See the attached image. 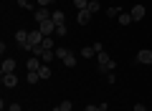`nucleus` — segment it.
<instances>
[{
  "label": "nucleus",
  "instance_id": "nucleus-1",
  "mask_svg": "<svg viewBox=\"0 0 152 111\" xmlns=\"http://www.w3.org/2000/svg\"><path fill=\"white\" fill-rule=\"evenodd\" d=\"M96 61H99V71H102V73H107V71H114V68H117V61L109 58V53H107V51L96 53Z\"/></svg>",
  "mask_w": 152,
  "mask_h": 111
},
{
  "label": "nucleus",
  "instance_id": "nucleus-2",
  "mask_svg": "<svg viewBox=\"0 0 152 111\" xmlns=\"http://www.w3.org/2000/svg\"><path fill=\"white\" fill-rule=\"evenodd\" d=\"M56 58L64 61L66 68H74V66H76V53L69 51V48H56Z\"/></svg>",
  "mask_w": 152,
  "mask_h": 111
},
{
  "label": "nucleus",
  "instance_id": "nucleus-3",
  "mask_svg": "<svg viewBox=\"0 0 152 111\" xmlns=\"http://www.w3.org/2000/svg\"><path fill=\"white\" fill-rule=\"evenodd\" d=\"M38 30L43 33V36H56V23H53V18H48V20H43V23H38Z\"/></svg>",
  "mask_w": 152,
  "mask_h": 111
},
{
  "label": "nucleus",
  "instance_id": "nucleus-4",
  "mask_svg": "<svg viewBox=\"0 0 152 111\" xmlns=\"http://www.w3.org/2000/svg\"><path fill=\"white\" fill-rule=\"evenodd\" d=\"M15 43H18L20 48H26L28 53H31V43H28V30H18V33H15Z\"/></svg>",
  "mask_w": 152,
  "mask_h": 111
},
{
  "label": "nucleus",
  "instance_id": "nucleus-5",
  "mask_svg": "<svg viewBox=\"0 0 152 111\" xmlns=\"http://www.w3.org/2000/svg\"><path fill=\"white\" fill-rule=\"evenodd\" d=\"M43 33H41V30H28V43H31V48L33 46H41V43H43Z\"/></svg>",
  "mask_w": 152,
  "mask_h": 111
},
{
  "label": "nucleus",
  "instance_id": "nucleus-6",
  "mask_svg": "<svg viewBox=\"0 0 152 111\" xmlns=\"http://www.w3.org/2000/svg\"><path fill=\"white\" fill-rule=\"evenodd\" d=\"M137 63H145V66H152V51L145 48V51L137 53Z\"/></svg>",
  "mask_w": 152,
  "mask_h": 111
},
{
  "label": "nucleus",
  "instance_id": "nucleus-7",
  "mask_svg": "<svg viewBox=\"0 0 152 111\" xmlns=\"http://www.w3.org/2000/svg\"><path fill=\"white\" fill-rule=\"evenodd\" d=\"M3 86H5V89H15L18 86V76L15 73H3Z\"/></svg>",
  "mask_w": 152,
  "mask_h": 111
},
{
  "label": "nucleus",
  "instance_id": "nucleus-8",
  "mask_svg": "<svg viewBox=\"0 0 152 111\" xmlns=\"http://www.w3.org/2000/svg\"><path fill=\"white\" fill-rule=\"evenodd\" d=\"M89 20H91V10H89V8H86V10H79V13H76V23H79V25H86Z\"/></svg>",
  "mask_w": 152,
  "mask_h": 111
},
{
  "label": "nucleus",
  "instance_id": "nucleus-9",
  "mask_svg": "<svg viewBox=\"0 0 152 111\" xmlns=\"http://www.w3.org/2000/svg\"><path fill=\"white\" fill-rule=\"evenodd\" d=\"M129 13H132V20H134V23H137V20H142V18L147 15V10H145V5H134V8H132Z\"/></svg>",
  "mask_w": 152,
  "mask_h": 111
},
{
  "label": "nucleus",
  "instance_id": "nucleus-10",
  "mask_svg": "<svg viewBox=\"0 0 152 111\" xmlns=\"http://www.w3.org/2000/svg\"><path fill=\"white\" fill-rule=\"evenodd\" d=\"M33 18H36V23H43V20L51 18V13H48V8H38V10L33 13Z\"/></svg>",
  "mask_w": 152,
  "mask_h": 111
},
{
  "label": "nucleus",
  "instance_id": "nucleus-11",
  "mask_svg": "<svg viewBox=\"0 0 152 111\" xmlns=\"http://www.w3.org/2000/svg\"><path fill=\"white\" fill-rule=\"evenodd\" d=\"M0 71H3V73H15V61L5 58V61H3V66H0Z\"/></svg>",
  "mask_w": 152,
  "mask_h": 111
},
{
  "label": "nucleus",
  "instance_id": "nucleus-12",
  "mask_svg": "<svg viewBox=\"0 0 152 111\" xmlns=\"http://www.w3.org/2000/svg\"><path fill=\"white\" fill-rule=\"evenodd\" d=\"M41 66H43V61L38 58V56H33V58H28L26 68H28V71H38V68H41Z\"/></svg>",
  "mask_w": 152,
  "mask_h": 111
},
{
  "label": "nucleus",
  "instance_id": "nucleus-13",
  "mask_svg": "<svg viewBox=\"0 0 152 111\" xmlns=\"http://www.w3.org/2000/svg\"><path fill=\"white\" fill-rule=\"evenodd\" d=\"M51 18H53L56 25H64V23H66V13L64 10H53V13H51Z\"/></svg>",
  "mask_w": 152,
  "mask_h": 111
},
{
  "label": "nucleus",
  "instance_id": "nucleus-14",
  "mask_svg": "<svg viewBox=\"0 0 152 111\" xmlns=\"http://www.w3.org/2000/svg\"><path fill=\"white\" fill-rule=\"evenodd\" d=\"M41 46H43L46 51H56V43H53V36H46V38H43V43H41Z\"/></svg>",
  "mask_w": 152,
  "mask_h": 111
},
{
  "label": "nucleus",
  "instance_id": "nucleus-15",
  "mask_svg": "<svg viewBox=\"0 0 152 111\" xmlns=\"http://www.w3.org/2000/svg\"><path fill=\"white\" fill-rule=\"evenodd\" d=\"M79 56H84V58H91V56H96V51H94V46H84Z\"/></svg>",
  "mask_w": 152,
  "mask_h": 111
},
{
  "label": "nucleus",
  "instance_id": "nucleus-16",
  "mask_svg": "<svg viewBox=\"0 0 152 111\" xmlns=\"http://www.w3.org/2000/svg\"><path fill=\"white\" fill-rule=\"evenodd\" d=\"M38 76H41V78H51V68H48V63H43L41 68H38Z\"/></svg>",
  "mask_w": 152,
  "mask_h": 111
},
{
  "label": "nucleus",
  "instance_id": "nucleus-17",
  "mask_svg": "<svg viewBox=\"0 0 152 111\" xmlns=\"http://www.w3.org/2000/svg\"><path fill=\"white\" fill-rule=\"evenodd\" d=\"M26 81H28V83H38V81H41V76H38V71H28Z\"/></svg>",
  "mask_w": 152,
  "mask_h": 111
},
{
  "label": "nucleus",
  "instance_id": "nucleus-18",
  "mask_svg": "<svg viewBox=\"0 0 152 111\" xmlns=\"http://www.w3.org/2000/svg\"><path fill=\"white\" fill-rule=\"evenodd\" d=\"M122 15V10L117 5H112V8H107V18H119Z\"/></svg>",
  "mask_w": 152,
  "mask_h": 111
},
{
  "label": "nucleus",
  "instance_id": "nucleus-19",
  "mask_svg": "<svg viewBox=\"0 0 152 111\" xmlns=\"http://www.w3.org/2000/svg\"><path fill=\"white\" fill-rule=\"evenodd\" d=\"M119 23H122V25H132V23H134V20H132V13H122Z\"/></svg>",
  "mask_w": 152,
  "mask_h": 111
},
{
  "label": "nucleus",
  "instance_id": "nucleus-20",
  "mask_svg": "<svg viewBox=\"0 0 152 111\" xmlns=\"http://www.w3.org/2000/svg\"><path fill=\"white\" fill-rule=\"evenodd\" d=\"M53 58H56V51H46L43 56H41V61H43V63H51Z\"/></svg>",
  "mask_w": 152,
  "mask_h": 111
},
{
  "label": "nucleus",
  "instance_id": "nucleus-21",
  "mask_svg": "<svg viewBox=\"0 0 152 111\" xmlns=\"http://www.w3.org/2000/svg\"><path fill=\"white\" fill-rule=\"evenodd\" d=\"M74 5L79 8V10H86V8H89V0H74Z\"/></svg>",
  "mask_w": 152,
  "mask_h": 111
},
{
  "label": "nucleus",
  "instance_id": "nucleus-22",
  "mask_svg": "<svg viewBox=\"0 0 152 111\" xmlns=\"http://www.w3.org/2000/svg\"><path fill=\"white\" fill-rule=\"evenodd\" d=\"M99 8H102V3H99V0H89V10H91V13H96Z\"/></svg>",
  "mask_w": 152,
  "mask_h": 111
},
{
  "label": "nucleus",
  "instance_id": "nucleus-23",
  "mask_svg": "<svg viewBox=\"0 0 152 111\" xmlns=\"http://www.w3.org/2000/svg\"><path fill=\"white\" fill-rule=\"evenodd\" d=\"M61 109H64V111H71V109H74V104H71V101H61Z\"/></svg>",
  "mask_w": 152,
  "mask_h": 111
},
{
  "label": "nucleus",
  "instance_id": "nucleus-24",
  "mask_svg": "<svg viewBox=\"0 0 152 111\" xmlns=\"http://www.w3.org/2000/svg\"><path fill=\"white\" fill-rule=\"evenodd\" d=\"M18 5L26 8V10H31V8H33V5H31V0H18Z\"/></svg>",
  "mask_w": 152,
  "mask_h": 111
},
{
  "label": "nucleus",
  "instance_id": "nucleus-25",
  "mask_svg": "<svg viewBox=\"0 0 152 111\" xmlns=\"http://www.w3.org/2000/svg\"><path fill=\"white\" fill-rule=\"evenodd\" d=\"M56 36H66V23L64 25H56Z\"/></svg>",
  "mask_w": 152,
  "mask_h": 111
},
{
  "label": "nucleus",
  "instance_id": "nucleus-26",
  "mask_svg": "<svg viewBox=\"0 0 152 111\" xmlns=\"http://www.w3.org/2000/svg\"><path fill=\"white\" fill-rule=\"evenodd\" d=\"M91 46H94V51H96V53H102V51H104V46H102L99 41H96V43H91Z\"/></svg>",
  "mask_w": 152,
  "mask_h": 111
},
{
  "label": "nucleus",
  "instance_id": "nucleus-27",
  "mask_svg": "<svg viewBox=\"0 0 152 111\" xmlns=\"http://www.w3.org/2000/svg\"><path fill=\"white\" fill-rule=\"evenodd\" d=\"M86 111H102V106H99V104H91V106H86Z\"/></svg>",
  "mask_w": 152,
  "mask_h": 111
},
{
  "label": "nucleus",
  "instance_id": "nucleus-28",
  "mask_svg": "<svg viewBox=\"0 0 152 111\" xmlns=\"http://www.w3.org/2000/svg\"><path fill=\"white\" fill-rule=\"evenodd\" d=\"M134 111H147V106L145 104H134Z\"/></svg>",
  "mask_w": 152,
  "mask_h": 111
},
{
  "label": "nucleus",
  "instance_id": "nucleus-29",
  "mask_svg": "<svg viewBox=\"0 0 152 111\" xmlns=\"http://www.w3.org/2000/svg\"><path fill=\"white\" fill-rule=\"evenodd\" d=\"M38 5H41V8H48V5H51V0H38Z\"/></svg>",
  "mask_w": 152,
  "mask_h": 111
},
{
  "label": "nucleus",
  "instance_id": "nucleus-30",
  "mask_svg": "<svg viewBox=\"0 0 152 111\" xmlns=\"http://www.w3.org/2000/svg\"><path fill=\"white\" fill-rule=\"evenodd\" d=\"M8 111H23V109H20V104H13L10 109H8Z\"/></svg>",
  "mask_w": 152,
  "mask_h": 111
},
{
  "label": "nucleus",
  "instance_id": "nucleus-31",
  "mask_svg": "<svg viewBox=\"0 0 152 111\" xmlns=\"http://www.w3.org/2000/svg\"><path fill=\"white\" fill-rule=\"evenodd\" d=\"M53 111H64V109H61V106H56V109H53Z\"/></svg>",
  "mask_w": 152,
  "mask_h": 111
}]
</instances>
